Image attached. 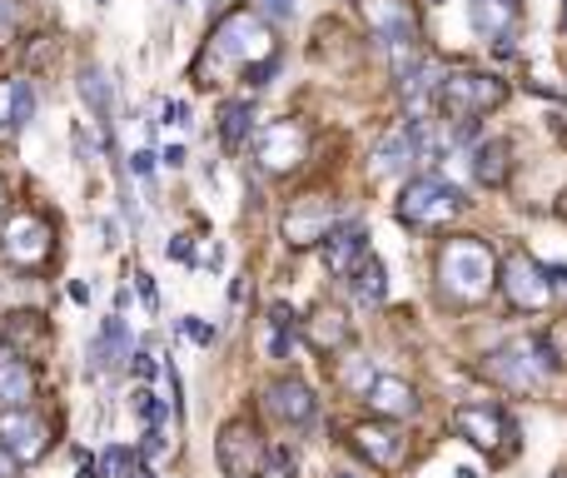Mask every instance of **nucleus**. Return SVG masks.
Here are the masks:
<instances>
[{"mask_svg":"<svg viewBox=\"0 0 567 478\" xmlns=\"http://www.w3.org/2000/svg\"><path fill=\"white\" fill-rule=\"evenodd\" d=\"M563 31H567V0H563Z\"/></svg>","mask_w":567,"mask_h":478,"instance_id":"obj_43","label":"nucleus"},{"mask_svg":"<svg viewBox=\"0 0 567 478\" xmlns=\"http://www.w3.org/2000/svg\"><path fill=\"white\" fill-rule=\"evenodd\" d=\"M135 413H139V419H145V424H155V429L165 424V403L155 399L150 389H135Z\"/></svg>","mask_w":567,"mask_h":478,"instance_id":"obj_30","label":"nucleus"},{"mask_svg":"<svg viewBox=\"0 0 567 478\" xmlns=\"http://www.w3.org/2000/svg\"><path fill=\"white\" fill-rule=\"evenodd\" d=\"M215 458L225 468V478H264L269 468V444L249 419H235V424L219 429V444H215Z\"/></svg>","mask_w":567,"mask_h":478,"instance_id":"obj_8","label":"nucleus"},{"mask_svg":"<svg viewBox=\"0 0 567 478\" xmlns=\"http://www.w3.org/2000/svg\"><path fill=\"white\" fill-rule=\"evenodd\" d=\"M170 254L190 264V260H194V254H190V235H174V239H170Z\"/></svg>","mask_w":567,"mask_h":478,"instance_id":"obj_37","label":"nucleus"},{"mask_svg":"<svg viewBox=\"0 0 567 478\" xmlns=\"http://www.w3.org/2000/svg\"><path fill=\"white\" fill-rule=\"evenodd\" d=\"M0 448L15 464H41L45 448H50V424L31 409H5L0 413Z\"/></svg>","mask_w":567,"mask_h":478,"instance_id":"obj_11","label":"nucleus"},{"mask_svg":"<svg viewBox=\"0 0 567 478\" xmlns=\"http://www.w3.org/2000/svg\"><path fill=\"white\" fill-rule=\"evenodd\" d=\"M249 135H254V105H249V100H229V105L219 110V140H225L229 150H245Z\"/></svg>","mask_w":567,"mask_h":478,"instance_id":"obj_24","label":"nucleus"},{"mask_svg":"<svg viewBox=\"0 0 567 478\" xmlns=\"http://www.w3.org/2000/svg\"><path fill=\"white\" fill-rule=\"evenodd\" d=\"M15 25H21V5H15V0H0V41H11Z\"/></svg>","mask_w":567,"mask_h":478,"instance_id":"obj_31","label":"nucleus"},{"mask_svg":"<svg viewBox=\"0 0 567 478\" xmlns=\"http://www.w3.org/2000/svg\"><path fill=\"white\" fill-rule=\"evenodd\" d=\"M364 260H368V235L359 225H339V229L324 235V264H329V274L349 280Z\"/></svg>","mask_w":567,"mask_h":478,"instance_id":"obj_16","label":"nucleus"},{"mask_svg":"<svg viewBox=\"0 0 567 478\" xmlns=\"http://www.w3.org/2000/svg\"><path fill=\"white\" fill-rule=\"evenodd\" d=\"M473 174H478L488 190H503L508 185V145L503 140H483L473 150Z\"/></svg>","mask_w":567,"mask_h":478,"instance_id":"obj_25","label":"nucleus"},{"mask_svg":"<svg viewBox=\"0 0 567 478\" xmlns=\"http://www.w3.org/2000/svg\"><path fill=\"white\" fill-rule=\"evenodd\" d=\"M439 105L449 110L453 120H473V115H488L492 105L508 100V86L498 76H478V70H463V76H443L433 86Z\"/></svg>","mask_w":567,"mask_h":478,"instance_id":"obj_6","label":"nucleus"},{"mask_svg":"<svg viewBox=\"0 0 567 478\" xmlns=\"http://www.w3.org/2000/svg\"><path fill=\"white\" fill-rule=\"evenodd\" d=\"M339 379H343V384H349V389H359V394H364V389H368V384H374V379H378V374H374V364H359V358H343V369H339Z\"/></svg>","mask_w":567,"mask_h":478,"instance_id":"obj_29","label":"nucleus"},{"mask_svg":"<svg viewBox=\"0 0 567 478\" xmlns=\"http://www.w3.org/2000/svg\"><path fill=\"white\" fill-rule=\"evenodd\" d=\"M80 100L95 110V125L110 130V80L100 70H80Z\"/></svg>","mask_w":567,"mask_h":478,"instance_id":"obj_28","label":"nucleus"},{"mask_svg":"<svg viewBox=\"0 0 567 478\" xmlns=\"http://www.w3.org/2000/svg\"><path fill=\"white\" fill-rule=\"evenodd\" d=\"M553 364L557 358L543 339H518V344L492 349L483 369H488L498 384H508V389H533V384H543V374L553 369Z\"/></svg>","mask_w":567,"mask_h":478,"instance_id":"obj_7","label":"nucleus"},{"mask_svg":"<svg viewBox=\"0 0 567 478\" xmlns=\"http://www.w3.org/2000/svg\"><path fill=\"white\" fill-rule=\"evenodd\" d=\"M135 374H139V379H155V374H160V364H155L150 354H135Z\"/></svg>","mask_w":567,"mask_h":478,"instance_id":"obj_36","label":"nucleus"},{"mask_svg":"<svg viewBox=\"0 0 567 478\" xmlns=\"http://www.w3.org/2000/svg\"><path fill=\"white\" fill-rule=\"evenodd\" d=\"M76 478H100V468H95V464H86V468H80Z\"/></svg>","mask_w":567,"mask_h":478,"instance_id":"obj_42","label":"nucleus"},{"mask_svg":"<svg viewBox=\"0 0 567 478\" xmlns=\"http://www.w3.org/2000/svg\"><path fill=\"white\" fill-rule=\"evenodd\" d=\"M0 339H5V349H11L15 358H35V354H45V344H50V319L35 315V309L5 315L0 319Z\"/></svg>","mask_w":567,"mask_h":478,"instance_id":"obj_15","label":"nucleus"},{"mask_svg":"<svg viewBox=\"0 0 567 478\" xmlns=\"http://www.w3.org/2000/svg\"><path fill=\"white\" fill-rule=\"evenodd\" d=\"M453 434L468 439L473 448H483L492 464H503V458L518 454V424L498 403H458V409H453Z\"/></svg>","mask_w":567,"mask_h":478,"instance_id":"obj_5","label":"nucleus"},{"mask_svg":"<svg viewBox=\"0 0 567 478\" xmlns=\"http://www.w3.org/2000/svg\"><path fill=\"white\" fill-rule=\"evenodd\" d=\"M35 399V369L31 358L5 354L0 358V409H25Z\"/></svg>","mask_w":567,"mask_h":478,"instance_id":"obj_21","label":"nucleus"},{"mask_svg":"<svg viewBox=\"0 0 567 478\" xmlns=\"http://www.w3.org/2000/svg\"><path fill=\"white\" fill-rule=\"evenodd\" d=\"M492 284H498V254H492L488 239H478V235L443 239V250H439V289L449 294L453 305H483Z\"/></svg>","mask_w":567,"mask_h":478,"instance_id":"obj_2","label":"nucleus"},{"mask_svg":"<svg viewBox=\"0 0 567 478\" xmlns=\"http://www.w3.org/2000/svg\"><path fill=\"white\" fill-rule=\"evenodd\" d=\"M329 229H333V209L324 205V200H304V205L290 209V219H284V239H290L294 250H309V244H319Z\"/></svg>","mask_w":567,"mask_h":478,"instance_id":"obj_19","label":"nucleus"},{"mask_svg":"<svg viewBox=\"0 0 567 478\" xmlns=\"http://www.w3.org/2000/svg\"><path fill=\"white\" fill-rule=\"evenodd\" d=\"M120 358H129V329L125 319H105L100 334L90 339V369H115Z\"/></svg>","mask_w":567,"mask_h":478,"instance_id":"obj_22","label":"nucleus"},{"mask_svg":"<svg viewBox=\"0 0 567 478\" xmlns=\"http://www.w3.org/2000/svg\"><path fill=\"white\" fill-rule=\"evenodd\" d=\"M463 190L449 185V180H439V174H418V180H408L404 195H398V219H404L408 229H443L453 215H463Z\"/></svg>","mask_w":567,"mask_h":478,"instance_id":"obj_4","label":"nucleus"},{"mask_svg":"<svg viewBox=\"0 0 567 478\" xmlns=\"http://www.w3.org/2000/svg\"><path fill=\"white\" fill-rule=\"evenodd\" d=\"M333 478H353V474H333Z\"/></svg>","mask_w":567,"mask_h":478,"instance_id":"obj_45","label":"nucleus"},{"mask_svg":"<svg viewBox=\"0 0 567 478\" xmlns=\"http://www.w3.org/2000/svg\"><path fill=\"white\" fill-rule=\"evenodd\" d=\"M165 160H170V170H180V164H184V145H170V150H165Z\"/></svg>","mask_w":567,"mask_h":478,"instance_id":"obj_41","label":"nucleus"},{"mask_svg":"<svg viewBox=\"0 0 567 478\" xmlns=\"http://www.w3.org/2000/svg\"><path fill=\"white\" fill-rule=\"evenodd\" d=\"M135 280H139V294H145V305H160V294H155V280H150V274H135Z\"/></svg>","mask_w":567,"mask_h":478,"instance_id":"obj_38","label":"nucleus"},{"mask_svg":"<svg viewBox=\"0 0 567 478\" xmlns=\"http://www.w3.org/2000/svg\"><path fill=\"white\" fill-rule=\"evenodd\" d=\"M368 409L378 413V419H388V424H398V419H413L418 413V394L408 379H398V374H378L374 384L364 389Z\"/></svg>","mask_w":567,"mask_h":478,"instance_id":"obj_14","label":"nucleus"},{"mask_svg":"<svg viewBox=\"0 0 567 478\" xmlns=\"http://www.w3.org/2000/svg\"><path fill=\"white\" fill-rule=\"evenodd\" d=\"M269 325H274V334H294V329H299V319H294L290 305H274V309H269Z\"/></svg>","mask_w":567,"mask_h":478,"instance_id":"obj_32","label":"nucleus"},{"mask_svg":"<svg viewBox=\"0 0 567 478\" xmlns=\"http://www.w3.org/2000/svg\"><path fill=\"white\" fill-rule=\"evenodd\" d=\"M264 403L274 419H284V424H309L314 419V389L299 379H274L264 389Z\"/></svg>","mask_w":567,"mask_h":478,"instance_id":"obj_18","label":"nucleus"},{"mask_svg":"<svg viewBox=\"0 0 567 478\" xmlns=\"http://www.w3.org/2000/svg\"><path fill=\"white\" fill-rule=\"evenodd\" d=\"M563 215H567V190H563Z\"/></svg>","mask_w":567,"mask_h":478,"instance_id":"obj_44","label":"nucleus"},{"mask_svg":"<svg viewBox=\"0 0 567 478\" xmlns=\"http://www.w3.org/2000/svg\"><path fill=\"white\" fill-rule=\"evenodd\" d=\"M423 145H429V130H423V120H408V125H398V130L388 135L384 145H378L374 170H378V174L408 170V164H413L418 155H423Z\"/></svg>","mask_w":567,"mask_h":478,"instance_id":"obj_17","label":"nucleus"},{"mask_svg":"<svg viewBox=\"0 0 567 478\" xmlns=\"http://www.w3.org/2000/svg\"><path fill=\"white\" fill-rule=\"evenodd\" d=\"M219 70H239V80H249V86H264V80L274 76V31H269L249 5L219 15L194 76H200V86H209Z\"/></svg>","mask_w":567,"mask_h":478,"instance_id":"obj_1","label":"nucleus"},{"mask_svg":"<svg viewBox=\"0 0 567 478\" xmlns=\"http://www.w3.org/2000/svg\"><path fill=\"white\" fill-rule=\"evenodd\" d=\"M498 284H503L508 305H513V309H528V315H537V309L553 305V284H547L543 264H537L533 254H513V260L498 270Z\"/></svg>","mask_w":567,"mask_h":478,"instance_id":"obj_10","label":"nucleus"},{"mask_svg":"<svg viewBox=\"0 0 567 478\" xmlns=\"http://www.w3.org/2000/svg\"><path fill=\"white\" fill-rule=\"evenodd\" d=\"M364 5V21H368V31L378 35L384 45H394V50H413V41H418V15H413V5L408 0H359Z\"/></svg>","mask_w":567,"mask_h":478,"instance_id":"obj_12","label":"nucleus"},{"mask_svg":"<svg viewBox=\"0 0 567 478\" xmlns=\"http://www.w3.org/2000/svg\"><path fill=\"white\" fill-rule=\"evenodd\" d=\"M31 115H35L31 80H0V130H21Z\"/></svg>","mask_w":567,"mask_h":478,"instance_id":"obj_23","label":"nucleus"},{"mask_svg":"<svg viewBox=\"0 0 567 478\" xmlns=\"http://www.w3.org/2000/svg\"><path fill=\"white\" fill-rule=\"evenodd\" d=\"M353 448H359L374 468H404L408 464V439H404V429L388 424V419H374V424L353 429Z\"/></svg>","mask_w":567,"mask_h":478,"instance_id":"obj_13","label":"nucleus"},{"mask_svg":"<svg viewBox=\"0 0 567 478\" xmlns=\"http://www.w3.org/2000/svg\"><path fill=\"white\" fill-rule=\"evenodd\" d=\"M165 125H184V115H190V105H184V100H165Z\"/></svg>","mask_w":567,"mask_h":478,"instance_id":"obj_34","label":"nucleus"},{"mask_svg":"<svg viewBox=\"0 0 567 478\" xmlns=\"http://www.w3.org/2000/svg\"><path fill=\"white\" fill-rule=\"evenodd\" d=\"M129 170H135V174H145V180H150V174H155V155H150V150L129 155Z\"/></svg>","mask_w":567,"mask_h":478,"instance_id":"obj_35","label":"nucleus"},{"mask_svg":"<svg viewBox=\"0 0 567 478\" xmlns=\"http://www.w3.org/2000/svg\"><path fill=\"white\" fill-rule=\"evenodd\" d=\"M309 339H314V349H343L349 344V325H343L339 309H319V315L309 319Z\"/></svg>","mask_w":567,"mask_h":478,"instance_id":"obj_26","label":"nucleus"},{"mask_svg":"<svg viewBox=\"0 0 567 478\" xmlns=\"http://www.w3.org/2000/svg\"><path fill=\"white\" fill-rule=\"evenodd\" d=\"M70 299H76V305H90V284H70Z\"/></svg>","mask_w":567,"mask_h":478,"instance_id":"obj_40","label":"nucleus"},{"mask_svg":"<svg viewBox=\"0 0 567 478\" xmlns=\"http://www.w3.org/2000/svg\"><path fill=\"white\" fill-rule=\"evenodd\" d=\"M304 155H309V130H304V125H294V120H269V125H259L254 160H259V170L264 174L299 170Z\"/></svg>","mask_w":567,"mask_h":478,"instance_id":"obj_9","label":"nucleus"},{"mask_svg":"<svg viewBox=\"0 0 567 478\" xmlns=\"http://www.w3.org/2000/svg\"><path fill=\"white\" fill-rule=\"evenodd\" d=\"M0 254L15 264V270L25 274H41L45 264H50L55 254V229L45 215H35V209L15 205L0 215Z\"/></svg>","mask_w":567,"mask_h":478,"instance_id":"obj_3","label":"nucleus"},{"mask_svg":"<svg viewBox=\"0 0 567 478\" xmlns=\"http://www.w3.org/2000/svg\"><path fill=\"white\" fill-rule=\"evenodd\" d=\"M15 468H21V464H15V458L0 448V478H15Z\"/></svg>","mask_w":567,"mask_h":478,"instance_id":"obj_39","label":"nucleus"},{"mask_svg":"<svg viewBox=\"0 0 567 478\" xmlns=\"http://www.w3.org/2000/svg\"><path fill=\"white\" fill-rule=\"evenodd\" d=\"M518 11H523L518 0H468V21L483 41H503L518 25Z\"/></svg>","mask_w":567,"mask_h":478,"instance_id":"obj_20","label":"nucleus"},{"mask_svg":"<svg viewBox=\"0 0 567 478\" xmlns=\"http://www.w3.org/2000/svg\"><path fill=\"white\" fill-rule=\"evenodd\" d=\"M180 329L194 339V344H215V334H219V329H215V325H204V319H180Z\"/></svg>","mask_w":567,"mask_h":478,"instance_id":"obj_33","label":"nucleus"},{"mask_svg":"<svg viewBox=\"0 0 567 478\" xmlns=\"http://www.w3.org/2000/svg\"><path fill=\"white\" fill-rule=\"evenodd\" d=\"M349 280H353V294H359V299H364V305H384V294H388V280H384V264H378L374 254H368V260L359 264V270H353Z\"/></svg>","mask_w":567,"mask_h":478,"instance_id":"obj_27","label":"nucleus"}]
</instances>
